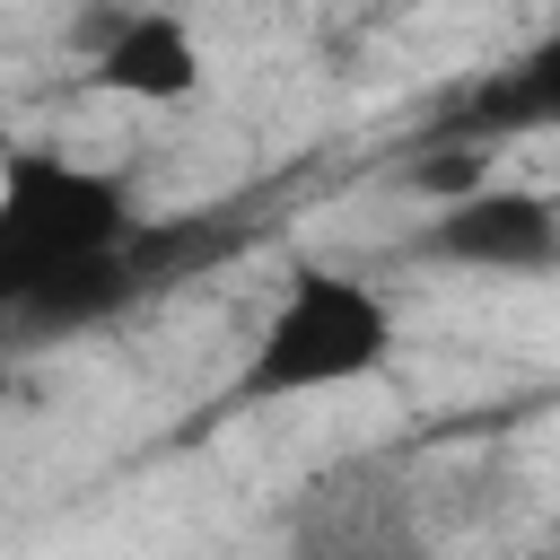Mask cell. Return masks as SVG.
Returning <instances> with one entry per match:
<instances>
[{
	"label": "cell",
	"instance_id": "cell-1",
	"mask_svg": "<svg viewBox=\"0 0 560 560\" xmlns=\"http://www.w3.org/2000/svg\"><path fill=\"white\" fill-rule=\"evenodd\" d=\"M385 368H394V306H385V289L341 271V262H298L210 411H271V402H298V394L368 385Z\"/></svg>",
	"mask_w": 560,
	"mask_h": 560
},
{
	"label": "cell",
	"instance_id": "cell-2",
	"mask_svg": "<svg viewBox=\"0 0 560 560\" xmlns=\"http://www.w3.org/2000/svg\"><path fill=\"white\" fill-rule=\"evenodd\" d=\"M140 228L131 175L70 158L61 140H9L0 149V324L61 271L122 254V236Z\"/></svg>",
	"mask_w": 560,
	"mask_h": 560
},
{
	"label": "cell",
	"instance_id": "cell-3",
	"mask_svg": "<svg viewBox=\"0 0 560 560\" xmlns=\"http://www.w3.org/2000/svg\"><path fill=\"white\" fill-rule=\"evenodd\" d=\"M420 262H446V271H490V280H542L560 262V210L542 184H464L429 210V228L411 236Z\"/></svg>",
	"mask_w": 560,
	"mask_h": 560
},
{
	"label": "cell",
	"instance_id": "cell-4",
	"mask_svg": "<svg viewBox=\"0 0 560 560\" xmlns=\"http://www.w3.org/2000/svg\"><path fill=\"white\" fill-rule=\"evenodd\" d=\"M210 61H201V35L184 9H158V0H122L114 18L88 26V88L96 96H122V105H184L201 96Z\"/></svg>",
	"mask_w": 560,
	"mask_h": 560
},
{
	"label": "cell",
	"instance_id": "cell-5",
	"mask_svg": "<svg viewBox=\"0 0 560 560\" xmlns=\"http://www.w3.org/2000/svg\"><path fill=\"white\" fill-rule=\"evenodd\" d=\"M551 44H534L525 61H508V70H490L455 114H446V140H525V131H542L551 122Z\"/></svg>",
	"mask_w": 560,
	"mask_h": 560
},
{
	"label": "cell",
	"instance_id": "cell-6",
	"mask_svg": "<svg viewBox=\"0 0 560 560\" xmlns=\"http://www.w3.org/2000/svg\"><path fill=\"white\" fill-rule=\"evenodd\" d=\"M490 158H499L490 140H446V131H438V149H420V158L402 166V184H411L420 201H446V192L481 184V175H490Z\"/></svg>",
	"mask_w": 560,
	"mask_h": 560
},
{
	"label": "cell",
	"instance_id": "cell-7",
	"mask_svg": "<svg viewBox=\"0 0 560 560\" xmlns=\"http://www.w3.org/2000/svg\"><path fill=\"white\" fill-rule=\"evenodd\" d=\"M18 394V368H9V341H0V402Z\"/></svg>",
	"mask_w": 560,
	"mask_h": 560
}]
</instances>
